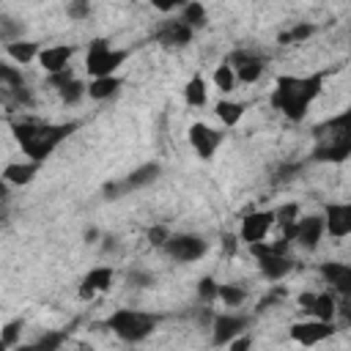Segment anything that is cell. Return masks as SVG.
<instances>
[{"mask_svg": "<svg viewBox=\"0 0 351 351\" xmlns=\"http://www.w3.org/2000/svg\"><path fill=\"white\" fill-rule=\"evenodd\" d=\"M324 80H326V71H313V74H307V77H293V74L277 77L269 101H271V107L280 110L288 121L299 123V121H304L307 107L318 99V93H321V88H324Z\"/></svg>", "mask_w": 351, "mask_h": 351, "instance_id": "1", "label": "cell"}, {"mask_svg": "<svg viewBox=\"0 0 351 351\" xmlns=\"http://www.w3.org/2000/svg\"><path fill=\"white\" fill-rule=\"evenodd\" d=\"M77 129L74 121L69 123H41V121H14L11 123V132H14V140L19 143V148L27 154L30 162L36 165H44L52 151L71 137V132Z\"/></svg>", "mask_w": 351, "mask_h": 351, "instance_id": "2", "label": "cell"}, {"mask_svg": "<svg viewBox=\"0 0 351 351\" xmlns=\"http://www.w3.org/2000/svg\"><path fill=\"white\" fill-rule=\"evenodd\" d=\"M315 134V148L313 159L315 162H346L351 154V112H340L313 129Z\"/></svg>", "mask_w": 351, "mask_h": 351, "instance_id": "3", "label": "cell"}, {"mask_svg": "<svg viewBox=\"0 0 351 351\" xmlns=\"http://www.w3.org/2000/svg\"><path fill=\"white\" fill-rule=\"evenodd\" d=\"M104 326L123 343H143L145 337L154 335L159 326V315L145 313V310H132V307H118L107 315Z\"/></svg>", "mask_w": 351, "mask_h": 351, "instance_id": "4", "label": "cell"}, {"mask_svg": "<svg viewBox=\"0 0 351 351\" xmlns=\"http://www.w3.org/2000/svg\"><path fill=\"white\" fill-rule=\"evenodd\" d=\"M288 247H291V244H288L285 239L250 244V252L255 255L258 269H261V274H263L269 282H280V280H285V277L296 269V261L288 255Z\"/></svg>", "mask_w": 351, "mask_h": 351, "instance_id": "5", "label": "cell"}, {"mask_svg": "<svg viewBox=\"0 0 351 351\" xmlns=\"http://www.w3.org/2000/svg\"><path fill=\"white\" fill-rule=\"evenodd\" d=\"M129 58L126 49L112 47L107 38H93L88 44V55H85V69L88 74L96 77H115V71L123 66V60Z\"/></svg>", "mask_w": 351, "mask_h": 351, "instance_id": "6", "label": "cell"}, {"mask_svg": "<svg viewBox=\"0 0 351 351\" xmlns=\"http://www.w3.org/2000/svg\"><path fill=\"white\" fill-rule=\"evenodd\" d=\"M162 250L176 263H195L208 252V241L197 233H170V239L165 241Z\"/></svg>", "mask_w": 351, "mask_h": 351, "instance_id": "7", "label": "cell"}, {"mask_svg": "<svg viewBox=\"0 0 351 351\" xmlns=\"http://www.w3.org/2000/svg\"><path fill=\"white\" fill-rule=\"evenodd\" d=\"M252 324V315H244V313H214L211 315V343L214 346H228L233 337L244 335Z\"/></svg>", "mask_w": 351, "mask_h": 351, "instance_id": "8", "label": "cell"}, {"mask_svg": "<svg viewBox=\"0 0 351 351\" xmlns=\"http://www.w3.org/2000/svg\"><path fill=\"white\" fill-rule=\"evenodd\" d=\"M225 63L230 66L236 82H247V85L250 82H258L261 74H263V69H266V58L261 52H255V49H236V52L228 55Z\"/></svg>", "mask_w": 351, "mask_h": 351, "instance_id": "9", "label": "cell"}, {"mask_svg": "<svg viewBox=\"0 0 351 351\" xmlns=\"http://www.w3.org/2000/svg\"><path fill=\"white\" fill-rule=\"evenodd\" d=\"M159 173H162V165H159V162H145V165L134 167L123 181L107 184V186H104V195H107V200H115V197H121V195H126V192H132V189H143V186L154 184V181L159 178Z\"/></svg>", "mask_w": 351, "mask_h": 351, "instance_id": "10", "label": "cell"}, {"mask_svg": "<svg viewBox=\"0 0 351 351\" xmlns=\"http://www.w3.org/2000/svg\"><path fill=\"white\" fill-rule=\"evenodd\" d=\"M274 228V208H258V211H250L241 217V228H239V241H244L247 247L250 244H258L269 236V230Z\"/></svg>", "mask_w": 351, "mask_h": 351, "instance_id": "11", "label": "cell"}, {"mask_svg": "<svg viewBox=\"0 0 351 351\" xmlns=\"http://www.w3.org/2000/svg\"><path fill=\"white\" fill-rule=\"evenodd\" d=\"M337 332L335 321H318V318H307V321H296L291 324V340L310 348V346H318L324 340H329L332 335Z\"/></svg>", "mask_w": 351, "mask_h": 351, "instance_id": "12", "label": "cell"}, {"mask_svg": "<svg viewBox=\"0 0 351 351\" xmlns=\"http://www.w3.org/2000/svg\"><path fill=\"white\" fill-rule=\"evenodd\" d=\"M186 137H189L192 151L200 159H211L217 154V148L222 145V140H225V134L219 129H211L208 123H192L189 132H186Z\"/></svg>", "mask_w": 351, "mask_h": 351, "instance_id": "13", "label": "cell"}, {"mask_svg": "<svg viewBox=\"0 0 351 351\" xmlns=\"http://www.w3.org/2000/svg\"><path fill=\"white\" fill-rule=\"evenodd\" d=\"M324 239V217L318 214H307V217H299L293 230H291V241H296L302 250L313 252Z\"/></svg>", "mask_w": 351, "mask_h": 351, "instance_id": "14", "label": "cell"}, {"mask_svg": "<svg viewBox=\"0 0 351 351\" xmlns=\"http://www.w3.org/2000/svg\"><path fill=\"white\" fill-rule=\"evenodd\" d=\"M154 38H156L162 47H186V44L195 38V33H192L178 16H173V19H162V22L154 27Z\"/></svg>", "mask_w": 351, "mask_h": 351, "instance_id": "15", "label": "cell"}, {"mask_svg": "<svg viewBox=\"0 0 351 351\" xmlns=\"http://www.w3.org/2000/svg\"><path fill=\"white\" fill-rule=\"evenodd\" d=\"M71 58H74V47H71V44H52V47H44L36 60L41 63V69H44L47 77H49V74H60V71L71 69V66H69Z\"/></svg>", "mask_w": 351, "mask_h": 351, "instance_id": "16", "label": "cell"}, {"mask_svg": "<svg viewBox=\"0 0 351 351\" xmlns=\"http://www.w3.org/2000/svg\"><path fill=\"white\" fill-rule=\"evenodd\" d=\"M324 233L335 239H346L351 233V206L348 203H329L324 211Z\"/></svg>", "mask_w": 351, "mask_h": 351, "instance_id": "17", "label": "cell"}, {"mask_svg": "<svg viewBox=\"0 0 351 351\" xmlns=\"http://www.w3.org/2000/svg\"><path fill=\"white\" fill-rule=\"evenodd\" d=\"M318 274L332 285V291L348 296L351 293V266L343 261H324L318 266Z\"/></svg>", "mask_w": 351, "mask_h": 351, "instance_id": "18", "label": "cell"}, {"mask_svg": "<svg viewBox=\"0 0 351 351\" xmlns=\"http://www.w3.org/2000/svg\"><path fill=\"white\" fill-rule=\"evenodd\" d=\"M112 277H115L112 266H93V269L82 277V282H80V299H93L96 293L110 291Z\"/></svg>", "mask_w": 351, "mask_h": 351, "instance_id": "19", "label": "cell"}, {"mask_svg": "<svg viewBox=\"0 0 351 351\" xmlns=\"http://www.w3.org/2000/svg\"><path fill=\"white\" fill-rule=\"evenodd\" d=\"M0 88H5L14 101L19 104H30V88L22 77V71L16 66H8V63H0Z\"/></svg>", "mask_w": 351, "mask_h": 351, "instance_id": "20", "label": "cell"}, {"mask_svg": "<svg viewBox=\"0 0 351 351\" xmlns=\"http://www.w3.org/2000/svg\"><path fill=\"white\" fill-rule=\"evenodd\" d=\"M38 167L41 165H36V162H8L5 167H3V181L5 184H11V186H27L36 176H38Z\"/></svg>", "mask_w": 351, "mask_h": 351, "instance_id": "21", "label": "cell"}, {"mask_svg": "<svg viewBox=\"0 0 351 351\" xmlns=\"http://www.w3.org/2000/svg\"><path fill=\"white\" fill-rule=\"evenodd\" d=\"M69 340V332L66 329H55V332H44L38 340H33V343H19V346H14V348H8V351H60L63 348V343Z\"/></svg>", "mask_w": 351, "mask_h": 351, "instance_id": "22", "label": "cell"}, {"mask_svg": "<svg viewBox=\"0 0 351 351\" xmlns=\"http://www.w3.org/2000/svg\"><path fill=\"white\" fill-rule=\"evenodd\" d=\"M121 85H123V80H121L118 74H115V77H96V80L88 82V90H85V93H88L93 101H107V99L118 96Z\"/></svg>", "mask_w": 351, "mask_h": 351, "instance_id": "23", "label": "cell"}, {"mask_svg": "<svg viewBox=\"0 0 351 351\" xmlns=\"http://www.w3.org/2000/svg\"><path fill=\"white\" fill-rule=\"evenodd\" d=\"M38 52H41L38 41H30V38H19V41L5 44V55H8L14 63H19V66H27L30 60H36Z\"/></svg>", "mask_w": 351, "mask_h": 351, "instance_id": "24", "label": "cell"}, {"mask_svg": "<svg viewBox=\"0 0 351 351\" xmlns=\"http://www.w3.org/2000/svg\"><path fill=\"white\" fill-rule=\"evenodd\" d=\"M178 19L195 33V30H203L208 25V14H206V5L203 3H184L178 8Z\"/></svg>", "mask_w": 351, "mask_h": 351, "instance_id": "25", "label": "cell"}, {"mask_svg": "<svg viewBox=\"0 0 351 351\" xmlns=\"http://www.w3.org/2000/svg\"><path fill=\"white\" fill-rule=\"evenodd\" d=\"M310 315L318 318V321H335V315H337L335 293H332V291H321V293H315L313 307H310Z\"/></svg>", "mask_w": 351, "mask_h": 351, "instance_id": "26", "label": "cell"}, {"mask_svg": "<svg viewBox=\"0 0 351 351\" xmlns=\"http://www.w3.org/2000/svg\"><path fill=\"white\" fill-rule=\"evenodd\" d=\"M299 217H302L299 214V203H282L280 208H274V225L282 228V239L288 244H291V230H293V225H296Z\"/></svg>", "mask_w": 351, "mask_h": 351, "instance_id": "27", "label": "cell"}, {"mask_svg": "<svg viewBox=\"0 0 351 351\" xmlns=\"http://www.w3.org/2000/svg\"><path fill=\"white\" fill-rule=\"evenodd\" d=\"M244 110H247V104H244V101H233V99H219L217 107H214L217 118H219L225 126H236V123L241 121Z\"/></svg>", "mask_w": 351, "mask_h": 351, "instance_id": "28", "label": "cell"}, {"mask_svg": "<svg viewBox=\"0 0 351 351\" xmlns=\"http://www.w3.org/2000/svg\"><path fill=\"white\" fill-rule=\"evenodd\" d=\"M58 96H60V101L63 104H80L88 93V82H82V80H77V77H71V80H66V82H60L58 88Z\"/></svg>", "mask_w": 351, "mask_h": 351, "instance_id": "29", "label": "cell"}, {"mask_svg": "<svg viewBox=\"0 0 351 351\" xmlns=\"http://www.w3.org/2000/svg\"><path fill=\"white\" fill-rule=\"evenodd\" d=\"M206 99H208V90H206V80H203L200 74L189 77V82L184 85V101H186L189 107L200 110V107L206 104Z\"/></svg>", "mask_w": 351, "mask_h": 351, "instance_id": "30", "label": "cell"}, {"mask_svg": "<svg viewBox=\"0 0 351 351\" xmlns=\"http://www.w3.org/2000/svg\"><path fill=\"white\" fill-rule=\"evenodd\" d=\"M217 299H219L225 307H239V304H244V299H247V288H241L239 282H219V285H217Z\"/></svg>", "mask_w": 351, "mask_h": 351, "instance_id": "31", "label": "cell"}, {"mask_svg": "<svg viewBox=\"0 0 351 351\" xmlns=\"http://www.w3.org/2000/svg\"><path fill=\"white\" fill-rule=\"evenodd\" d=\"M315 33V25L313 22H296L291 30H285V33H280V44H302V41H307L310 36Z\"/></svg>", "mask_w": 351, "mask_h": 351, "instance_id": "32", "label": "cell"}, {"mask_svg": "<svg viewBox=\"0 0 351 351\" xmlns=\"http://www.w3.org/2000/svg\"><path fill=\"white\" fill-rule=\"evenodd\" d=\"M25 33V25L14 16H0V41L11 44V41H19Z\"/></svg>", "mask_w": 351, "mask_h": 351, "instance_id": "33", "label": "cell"}, {"mask_svg": "<svg viewBox=\"0 0 351 351\" xmlns=\"http://www.w3.org/2000/svg\"><path fill=\"white\" fill-rule=\"evenodd\" d=\"M19 335H22V318H14L0 329V343L5 348H14V346H19Z\"/></svg>", "mask_w": 351, "mask_h": 351, "instance_id": "34", "label": "cell"}, {"mask_svg": "<svg viewBox=\"0 0 351 351\" xmlns=\"http://www.w3.org/2000/svg\"><path fill=\"white\" fill-rule=\"evenodd\" d=\"M214 85H217L222 93L236 90V77H233V71H230V66H228V63H222L219 69H214Z\"/></svg>", "mask_w": 351, "mask_h": 351, "instance_id": "35", "label": "cell"}, {"mask_svg": "<svg viewBox=\"0 0 351 351\" xmlns=\"http://www.w3.org/2000/svg\"><path fill=\"white\" fill-rule=\"evenodd\" d=\"M90 11H93V5H90L88 0H71V3H66V14H69L71 19H77V22L88 19Z\"/></svg>", "mask_w": 351, "mask_h": 351, "instance_id": "36", "label": "cell"}, {"mask_svg": "<svg viewBox=\"0 0 351 351\" xmlns=\"http://www.w3.org/2000/svg\"><path fill=\"white\" fill-rule=\"evenodd\" d=\"M217 285H219V282H214L211 277H203V280L197 282V299H200L203 304L217 302Z\"/></svg>", "mask_w": 351, "mask_h": 351, "instance_id": "37", "label": "cell"}, {"mask_svg": "<svg viewBox=\"0 0 351 351\" xmlns=\"http://www.w3.org/2000/svg\"><path fill=\"white\" fill-rule=\"evenodd\" d=\"M145 239H148V244H154V247H165V241L170 239V228H167V225H154V228H148Z\"/></svg>", "mask_w": 351, "mask_h": 351, "instance_id": "38", "label": "cell"}, {"mask_svg": "<svg viewBox=\"0 0 351 351\" xmlns=\"http://www.w3.org/2000/svg\"><path fill=\"white\" fill-rule=\"evenodd\" d=\"M154 282H156V277L151 271H143V269H132L129 271V285H134V288H151Z\"/></svg>", "mask_w": 351, "mask_h": 351, "instance_id": "39", "label": "cell"}, {"mask_svg": "<svg viewBox=\"0 0 351 351\" xmlns=\"http://www.w3.org/2000/svg\"><path fill=\"white\" fill-rule=\"evenodd\" d=\"M285 296H288V291H285V288H271V291H269V293H266V296L261 299V304H258V313H263V310H269L271 304H277V302H282Z\"/></svg>", "mask_w": 351, "mask_h": 351, "instance_id": "40", "label": "cell"}, {"mask_svg": "<svg viewBox=\"0 0 351 351\" xmlns=\"http://www.w3.org/2000/svg\"><path fill=\"white\" fill-rule=\"evenodd\" d=\"M228 346H230V351H250L252 348V337H250V332H244V335L233 337Z\"/></svg>", "mask_w": 351, "mask_h": 351, "instance_id": "41", "label": "cell"}, {"mask_svg": "<svg viewBox=\"0 0 351 351\" xmlns=\"http://www.w3.org/2000/svg\"><path fill=\"white\" fill-rule=\"evenodd\" d=\"M8 189H5V181L0 178V219H5L8 217Z\"/></svg>", "mask_w": 351, "mask_h": 351, "instance_id": "42", "label": "cell"}, {"mask_svg": "<svg viewBox=\"0 0 351 351\" xmlns=\"http://www.w3.org/2000/svg\"><path fill=\"white\" fill-rule=\"evenodd\" d=\"M236 241H239V236H225V239H222L225 252H233V250H236Z\"/></svg>", "mask_w": 351, "mask_h": 351, "instance_id": "43", "label": "cell"}, {"mask_svg": "<svg viewBox=\"0 0 351 351\" xmlns=\"http://www.w3.org/2000/svg\"><path fill=\"white\" fill-rule=\"evenodd\" d=\"M96 239H99V230H96V228H88V230H85V241H88V244H93Z\"/></svg>", "mask_w": 351, "mask_h": 351, "instance_id": "44", "label": "cell"}, {"mask_svg": "<svg viewBox=\"0 0 351 351\" xmlns=\"http://www.w3.org/2000/svg\"><path fill=\"white\" fill-rule=\"evenodd\" d=\"M74 351H96V348L88 346V343H74Z\"/></svg>", "mask_w": 351, "mask_h": 351, "instance_id": "45", "label": "cell"}, {"mask_svg": "<svg viewBox=\"0 0 351 351\" xmlns=\"http://www.w3.org/2000/svg\"><path fill=\"white\" fill-rule=\"evenodd\" d=\"M0 351H8V348H5V346H3V343H0Z\"/></svg>", "mask_w": 351, "mask_h": 351, "instance_id": "46", "label": "cell"}]
</instances>
